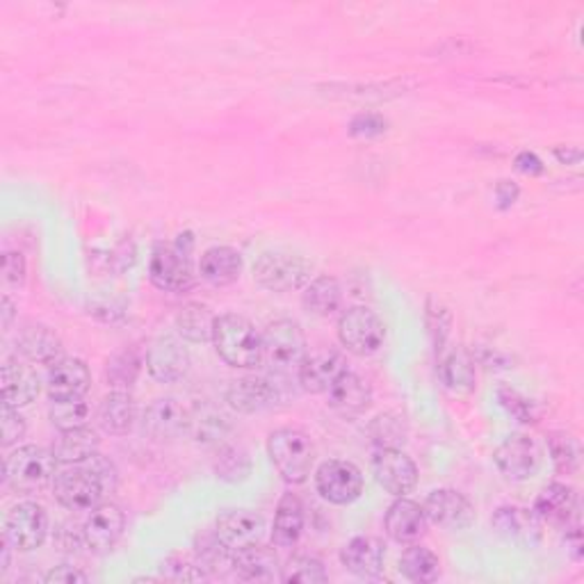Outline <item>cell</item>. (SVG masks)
Segmentation results:
<instances>
[{"mask_svg": "<svg viewBox=\"0 0 584 584\" xmlns=\"http://www.w3.org/2000/svg\"><path fill=\"white\" fill-rule=\"evenodd\" d=\"M347 372V358L335 350H320L304 358L297 370L300 386L310 395H325L341 374Z\"/></svg>", "mask_w": 584, "mask_h": 584, "instance_id": "d6986e66", "label": "cell"}, {"mask_svg": "<svg viewBox=\"0 0 584 584\" xmlns=\"http://www.w3.org/2000/svg\"><path fill=\"white\" fill-rule=\"evenodd\" d=\"M577 511V493L573 486L553 482L548 484L534 503V513L544 523L567 528Z\"/></svg>", "mask_w": 584, "mask_h": 584, "instance_id": "484cf974", "label": "cell"}, {"mask_svg": "<svg viewBox=\"0 0 584 584\" xmlns=\"http://www.w3.org/2000/svg\"><path fill=\"white\" fill-rule=\"evenodd\" d=\"M142 366H144V358L135 347H126L117 352L105 366L107 386L115 391H130L135 386V381L140 379Z\"/></svg>", "mask_w": 584, "mask_h": 584, "instance_id": "f35d334b", "label": "cell"}, {"mask_svg": "<svg viewBox=\"0 0 584 584\" xmlns=\"http://www.w3.org/2000/svg\"><path fill=\"white\" fill-rule=\"evenodd\" d=\"M325 395H327V407L345 420L364 416L372 404V389L368 381L361 374L350 372V370L341 374L339 381H335Z\"/></svg>", "mask_w": 584, "mask_h": 584, "instance_id": "44dd1931", "label": "cell"}, {"mask_svg": "<svg viewBox=\"0 0 584 584\" xmlns=\"http://www.w3.org/2000/svg\"><path fill=\"white\" fill-rule=\"evenodd\" d=\"M553 153L561 165H577L582 161V151L577 147H557Z\"/></svg>", "mask_w": 584, "mask_h": 584, "instance_id": "91938a15", "label": "cell"}, {"mask_svg": "<svg viewBox=\"0 0 584 584\" xmlns=\"http://www.w3.org/2000/svg\"><path fill=\"white\" fill-rule=\"evenodd\" d=\"M55 466L58 461L47 447L21 445L5 457L3 480L18 493H35L53 482Z\"/></svg>", "mask_w": 584, "mask_h": 584, "instance_id": "5b68a950", "label": "cell"}, {"mask_svg": "<svg viewBox=\"0 0 584 584\" xmlns=\"http://www.w3.org/2000/svg\"><path fill=\"white\" fill-rule=\"evenodd\" d=\"M215 532L231 550L254 546L265 534V516L254 509H227L217 516Z\"/></svg>", "mask_w": 584, "mask_h": 584, "instance_id": "ffe728a7", "label": "cell"}, {"mask_svg": "<svg viewBox=\"0 0 584 584\" xmlns=\"http://www.w3.org/2000/svg\"><path fill=\"white\" fill-rule=\"evenodd\" d=\"M16 350H18V354H24L33 364L51 366L53 361H58V358H62L64 347H62L60 335L51 327L30 322L18 331Z\"/></svg>", "mask_w": 584, "mask_h": 584, "instance_id": "f1b7e54d", "label": "cell"}, {"mask_svg": "<svg viewBox=\"0 0 584 584\" xmlns=\"http://www.w3.org/2000/svg\"><path fill=\"white\" fill-rule=\"evenodd\" d=\"M372 473L379 486H384L395 498H407L418 486V466L407 453L395 447H377Z\"/></svg>", "mask_w": 584, "mask_h": 584, "instance_id": "8fae6325", "label": "cell"}, {"mask_svg": "<svg viewBox=\"0 0 584 584\" xmlns=\"http://www.w3.org/2000/svg\"><path fill=\"white\" fill-rule=\"evenodd\" d=\"M399 573L416 584L436 582L441 577V559L430 548L409 544V548L399 557Z\"/></svg>", "mask_w": 584, "mask_h": 584, "instance_id": "74e56055", "label": "cell"}, {"mask_svg": "<svg viewBox=\"0 0 584 584\" xmlns=\"http://www.w3.org/2000/svg\"><path fill=\"white\" fill-rule=\"evenodd\" d=\"M89 386H92V374H89V368L80 358L62 356L49 366L47 391L51 402L85 397Z\"/></svg>", "mask_w": 584, "mask_h": 584, "instance_id": "7402d4cb", "label": "cell"}, {"mask_svg": "<svg viewBox=\"0 0 584 584\" xmlns=\"http://www.w3.org/2000/svg\"><path fill=\"white\" fill-rule=\"evenodd\" d=\"M149 279L151 283L163 290L174 292V295H183L196 285V275L192 269L190 256L178 252L174 244L155 242L151 261H149Z\"/></svg>", "mask_w": 584, "mask_h": 584, "instance_id": "ba28073f", "label": "cell"}, {"mask_svg": "<svg viewBox=\"0 0 584 584\" xmlns=\"http://www.w3.org/2000/svg\"><path fill=\"white\" fill-rule=\"evenodd\" d=\"M384 544L374 536H354L341 550V564L345 571L361 580H377L384 571Z\"/></svg>", "mask_w": 584, "mask_h": 584, "instance_id": "603a6c76", "label": "cell"}, {"mask_svg": "<svg viewBox=\"0 0 584 584\" xmlns=\"http://www.w3.org/2000/svg\"><path fill=\"white\" fill-rule=\"evenodd\" d=\"M366 486L361 468L345 459H329L316 470V488L331 505H352L361 498Z\"/></svg>", "mask_w": 584, "mask_h": 584, "instance_id": "9c48e42d", "label": "cell"}, {"mask_svg": "<svg viewBox=\"0 0 584 584\" xmlns=\"http://www.w3.org/2000/svg\"><path fill=\"white\" fill-rule=\"evenodd\" d=\"M267 455L285 484H304L316 466V443L300 427H281L267 439Z\"/></svg>", "mask_w": 584, "mask_h": 584, "instance_id": "7a4b0ae2", "label": "cell"}, {"mask_svg": "<svg viewBox=\"0 0 584 584\" xmlns=\"http://www.w3.org/2000/svg\"><path fill=\"white\" fill-rule=\"evenodd\" d=\"M190 407L176 397L153 399L142 414V427L147 436L155 441H172L181 434H188Z\"/></svg>", "mask_w": 584, "mask_h": 584, "instance_id": "e0dca14e", "label": "cell"}, {"mask_svg": "<svg viewBox=\"0 0 584 584\" xmlns=\"http://www.w3.org/2000/svg\"><path fill=\"white\" fill-rule=\"evenodd\" d=\"M144 366L158 384H176L190 372L192 358L181 341L174 339V335H161L149 345Z\"/></svg>", "mask_w": 584, "mask_h": 584, "instance_id": "9a60e30c", "label": "cell"}, {"mask_svg": "<svg viewBox=\"0 0 584 584\" xmlns=\"http://www.w3.org/2000/svg\"><path fill=\"white\" fill-rule=\"evenodd\" d=\"M339 341L354 356H372L386 341V325L368 306H352L339 318Z\"/></svg>", "mask_w": 584, "mask_h": 584, "instance_id": "52a82bcc", "label": "cell"}, {"mask_svg": "<svg viewBox=\"0 0 584 584\" xmlns=\"http://www.w3.org/2000/svg\"><path fill=\"white\" fill-rule=\"evenodd\" d=\"M49 416L60 432L78 430V427H85L89 418H92V407H89V402H85V397L60 399L51 404Z\"/></svg>", "mask_w": 584, "mask_h": 584, "instance_id": "f6af8a7d", "label": "cell"}, {"mask_svg": "<svg viewBox=\"0 0 584 584\" xmlns=\"http://www.w3.org/2000/svg\"><path fill=\"white\" fill-rule=\"evenodd\" d=\"M424 322H427V333H430L434 352L436 356H441L445 352L447 339H450V331H453V313L445 304L430 297L424 306Z\"/></svg>", "mask_w": 584, "mask_h": 584, "instance_id": "ee69618b", "label": "cell"}, {"mask_svg": "<svg viewBox=\"0 0 584 584\" xmlns=\"http://www.w3.org/2000/svg\"><path fill=\"white\" fill-rule=\"evenodd\" d=\"M424 516L445 532H464L475 523V507L455 488H436L424 498Z\"/></svg>", "mask_w": 584, "mask_h": 584, "instance_id": "7c38bea8", "label": "cell"}, {"mask_svg": "<svg viewBox=\"0 0 584 584\" xmlns=\"http://www.w3.org/2000/svg\"><path fill=\"white\" fill-rule=\"evenodd\" d=\"M513 167H516V172H521L525 176H542L546 172L542 158H538V155L532 151H521L519 155H516Z\"/></svg>", "mask_w": 584, "mask_h": 584, "instance_id": "11a10c76", "label": "cell"}, {"mask_svg": "<svg viewBox=\"0 0 584 584\" xmlns=\"http://www.w3.org/2000/svg\"><path fill=\"white\" fill-rule=\"evenodd\" d=\"M564 546H567V555L573 561H582V557H584V538H582V530H580V523L577 521L567 525Z\"/></svg>", "mask_w": 584, "mask_h": 584, "instance_id": "9f6ffc18", "label": "cell"}, {"mask_svg": "<svg viewBox=\"0 0 584 584\" xmlns=\"http://www.w3.org/2000/svg\"><path fill=\"white\" fill-rule=\"evenodd\" d=\"M427 525H430V521H427L422 505H418L409 498H397L389 507L386 519H384L386 534L393 538L395 544H404V546L420 542L427 532Z\"/></svg>", "mask_w": 584, "mask_h": 584, "instance_id": "cb8c5ba5", "label": "cell"}, {"mask_svg": "<svg viewBox=\"0 0 584 584\" xmlns=\"http://www.w3.org/2000/svg\"><path fill=\"white\" fill-rule=\"evenodd\" d=\"M110 263L117 265V272H124L126 267H130L135 263V244L132 242H122L115 254L110 256Z\"/></svg>", "mask_w": 584, "mask_h": 584, "instance_id": "680465c9", "label": "cell"}, {"mask_svg": "<svg viewBox=\"0 0 584 584\" xmlns=\"http://www.w3.org/2000/svg\"><path fill=\"white\" fill-rule=\"evenodd\" d=\"M174 325H176V333L192 345H204V343L213 341L215 318H213V313L208 310V306H204V304H196V302L186 304L181 310L176 313Z\"/></svg>", "mask_w": 584, "mask_h": 584, "instance_id": "d590c367", "label": "cell"}, {"mask_svg": "<svg viewBox=\"0 0 584 584\" xmlns=\"http://www.w3.org/2000/svg\"><path fill=\"white\" fill-rule=\"evenodd\" d=\"M439 377L447 391L468 395L475 391V358L464 347H453L439 356Z\"/></svg>", "mask_w": 584, "mask_h": 584, "instance_id": "1f68e13d", "label": "cell"}, {"mask_svg": "<svg viewBox=\"0 0 584 584\" xmlns=\"http://www.w3.org/2000/svg\"><path fill=\"white\" fill-rule=\"evenodd\" d=\"M53 542L60 550L64 553H78L85 544V530L82 525L74 523V521H66L62 523L58 530H55V536H53Z\"/></svg>", "mask_w": 584, "mask_h": 584, "instance_id": "f907efd6", "label": "cell"}, {"mask_svg": "<svg viewBox=\"0 0 584 584\" xmlns=\"http://www.w3.org/2000/svg\"><path fill=\"white\" fill-rule=\"evenodd\" d=\"M368 436L374 447H395V450H402L404 443L409 441L407 418L397 411L379 414L368 424Z\"/></svg>", "mask_w": 584, "mask_h": 584, "instance_id": "ab89813d", "label": "cell"}, {"mask_svg": "<svg viewBox=\"0 0 584 584\" xmlns=\"http://www.w3.org/2000/svg\"><path fill=\"white\" fill-rule=\"evenodd\" d=\"M215 475L221 482L240 484L252 475V457L242 445H221L215 459Z\"/></svg>", "mask_w": 584, "mask_h": 584, "instance_id": "60d3db41", "label": "cell"}, {"mask_svg": "<svg viewBox=\"0 0 584 584\" xmlns=\"http://www.w3.org/2000/svg\"><path fill=\"white\" fill-rule=\"evenodd\" d=\"M194 557L208 575H224L233 571V550L221 542L215 530L194 536Z\"/></svg>", "mask_w": 584, "mask_h": 584, "instance_id": "8d00e7d4", "label": "cell"}, {"mask_svg": "<svg viewBox=\"0 0 584 584\" xmlns=\"http://www.w3.org/2000/svg\"><path fill=\"white\" fill-rule=\"evenodd\" d=\"M87 464H89V468L94 470L97 478L101 480L105 493L117 486V468H115V464H112L107 457H103V455L97 453V455H92V457L87 459Z\"/></svg>", "mask_w": 584, "mask_h": 584, "instance_id": "f5cc1de1", "label": "cell"}, {"mask_svg": "<svg viewBox=\"0 0 584 584\" xmlns=\"http://www.w3.org/2000/svg\"><path fill=\"white\" fill-rule=\"evenodd\" d=\"M14 313H16V306H14V302L10 300V295H5V297H3V329H5V331H10V327H12Z\"/></svg>", "mask_w": 584, "mask_h": 584, "instance_id": "be15d7a7", "label": "cell"}, {"mask_svg": "<svg viewBox=\"0 0 584 584\" xmlns=\"http://www.w3.org/2000/svg\"><path fill=\"white\" fill-rule=\"evenodd\" d=\"M217 356L238 370H254L263 364V333L238 313L215 318L213 341Z\"/></svg>", "mask_w": 584, "mask_h": 584, "instance_id": "6da1fadb", "label": "cell"}, {"mask_svg": "<svg viewBox=\"0 0 584 584\" xmlns=\"http://www.w3.org/2000/svg\"><path fill=\"white\" fill-rule=\"evenodd\" d=\"M227 404L242 414V416H254L267 409H275L277 404L283 399L281 389L275 384L269 377H258V374H250L236 379L227 389Z\"/></svg>", "mask_w": 584, "mask_h": 584, "instance_id": "2e32d148", "label": "cell"}, {"mask_svg": "<svg viewBox=\"0 0 584 584\" xmlns=\"http://www.w3.org/2000/svg\"><path fill=\"white\" fill-rule=\"evenodd\" d=\"M302 304L310 316L331 318L343 304V288L339 279L329 275H320L313 279L302 292Z\"/></svg>", "mask_w": 584, "mask_h": 584, "instance_id": "e575fe53", "label": "cell"}, {"mask_svg": "<svg viewBox=\"0 0 584 584\" xmlns=\"http://www.w3.org/2000/svg\"><path fill=\"white\" fill-rule=\"evenodd\" d=\"M327 580H329V573L322 564V559L316 555L290 557L281 573V582H288V584H325Z\"/></svg>", "mask_w": 584, "mask_h": 584, "instance_id": "b9f144b4", "label": "cell"}, {"mask_svg": "<svg viewBox=\"0 0 584 584\" xmlns=\"http://www.w3.org/2000/svg\"><path fill=\"white\" fill-rule=\"evenodd\" d=\"M3 281L5 285L18 288L26 281V258L21 252H5L3 256Z\"/></svg>", "mask_w": 584, "mask_h": 584, "instance_id": "816d5d0a", "label": "cell"}, {"mask_svg": "<svg viewBox=\"0 0 584 584\" xmlns=\"http://www.w3.org/2000/svg\"><path fill=\"white\" fill-rule=\"evenodd\" d=\"M99 434L92 427L85 424L78 430L60 432V439H55L51 453L58 461V466H72V464H85L89 457L99 453Z\"/></svg>", "mask_w": 584, "mask_h": 584, "instance_id": "d6a6232c", "label": "cell"}, {"mask_svg": "<svg viewBox=\"0 0 584 584\" xmlns=\"http://www.w3.org/2000/svg\"><path fill=\"white\" fill-rule=\"evenodd\" d=\"M3 534L18 553H33L49 536V513L37 503H18L5 516Z\"/></svg>", "mask_w": 584, "mask_h": 584, "instance_id": "30bf717a", "label": "cell"}, {"mask_svg": "<svg viewBox=\"0 0 584 584\" xmlns=\"http://www.w3.org/2000/svg\"><path fill=\"white\" fill-rule=\"evenodd\" d=\"M308 356V341L300 322L279 318L263 331V361L277 374L300 370Z\"/></svg>", "mask_w": 584, "mask_h": 584, "instance_id": "277c9868", "label": "cell"}, {"mask_svg": "<svg viewBox=\"0 0 584 584\" xmlns=\"http://www.w3.org/2000/svg\"><path fill=\"white\" fill-rule=\"evenodd\" d=\"M12 550H14V546L10 544V538L3 534V538H0V575H5L10 571Z\"/></svg>", "mask_w": 584, "mask_h": 584, "instance_id": "94428289", "label": "cell"}, {"mask_svg": "<svg viewBox=\"0 0 584 584\" xmlns=\"http://www.w3.org/2000/svg\"><path fill=\"white\" fill-rule=\"evenodd\" d=\"M174 246H176L178 252H183L186 256H190L192 250H194V233H192V231L181 233V236H178V240L174 242Z\"/></svg>", "mask_w": 584, "mask_h": 584, "instance_id": "6125c7cd", "label": "cell"}, {"mask_svg": "<svg viewBox=\"0 0 584 584\" xmlns=\"http://www.w3.org/2000/svg\"><path fill=\"white\" fill-rule=\"evenodd\" d=\"M242 254L233 246H211L199 261V275L215 288H227L242 275Z\"/></svg>", "mask_w": 584, "mask_h": 584, "instance_id": "4dcf8cb0", "label": "cell"}, {"mask_svg": "<svg viewBox=\"0 0 584 584\" xmlns=\"http://www.w3.org/2000/svg\"><path fill=\"white\" fill-rule=\"evenodd\" d=\"M0 424H3V445L5 447L18 443L21 439L26 436V430H28V424H26L24 416L18 414V409L10 407V404H3V414H0Z\"/></svg>", "mask_w": 584, "mask_h": 584, "instance_id": "681fc988", "label": "cell"}, {"mask_svg": "<svg viewBox=\"0 0 584 584\" xmlns=\"http://www.w3.org/2000/svg\"><path fill=\"white\" fill-rule=\"evenodd\" d=\"M519 196H521V190L513 181H505V178H503V181H498L496 201H498L500 211H509L516 204V201H519Z\"/></svg>", "mask_w": 584, "mask_h": 584, "instance_id": "6f0895ef", "label": "cell"}, {"mask_svg": "<svg viewBox=\"0 0 584 584\" xmlns=\"http://www.w3.org/2000/svg\"><path fill=\"white\" fill-rule=\"evenodd\" d=\"M493 461L509 482H528L542 468V450H538L534 439L525 434H511L498 445Z\"/></svg>", "mask_w": 584, "mask_h": 584, "instance_id": "4fadbf2b", "label": "cell"}, {"mask_svg": "<svg viewBox=\"0 0 584 584\" xmlns=\"http://www.w3.org/2000/svg\"><path fill=\"white\" fill-rule=\"evenodd\" d=\"M389 130L386 117H381L379 112H361L350 122V135L354 140H372L384 135Z\"/></svg>", "mask_w": 584, "mask_h": 584, "instance_id": "c3c4849f", "label": "cell"}, {"mask_svg": "<svg viewBox=\"0 0 584 584\" xmlns=\"http://www.w3.org/2000/svg\"><path fill=\"white\" fill-rule=\"evenodd\" d=\"M491 525L507 544L530 550L542 544L546 523L538 519L534 509L505 505V507H498L496 513H493Z\"/></svg>", "mask_w": 584, "mask_h": 584, "instance_id": "5bb4252c", "label": "cell"}, {"mask_svg": "<svg viewBox=\"0 0 584 584\" xmlns=\"http://www.w3.org/2000/svg\"><path fill=\"white\" fill-rule=\"evenodd\" d=\"M99 427L110 436H126L138 422V404L128 391H112L99 404Z\"/></svg>", "mask_w": 584, "mask_h": 584, "instance_id": "4316f807", "label": "cell"}, {"mask_svg": "<svg viewBox=\"0 0 584 584\" xmlns=\"http://www.w3.org/2000/svg\"><path fill=\"white\" fill-rule=\"evenodd\" d=\"M39 374L30 366L21 361H8L3 366V384H0L3 404H10L14 409H24L39 397Z\"/></svg>", "mask_w": 584, "mask_h": 584, "instance_id": "f546056e", "label": "cell"}, {"mask_svg": "<svg viewBox=\"0 0 584 584\" xmlns=\"http://www.w3.org/2000/svg\"><path fill=\"white\" fill-rule=\"evenodd\" d=\"M498 395V402H500V407L513 418V420H519L521 424H536L538 418H542V414H538V407L528 399L523 393H519L516 389L511 386H500L496 391Z\"/></svg>", "mask_w": 584, "mask_h": 584, "instance_id": "7dc6e473", "label": "cell"}, {"mask_svg": "<svg viewBox=\"0 0 584 584\" xmlns=\"http://www.w3.org/2000/svg\"><path fill=\"white\" fill-rule=\"evenodd\" d=\"M158 571H161V580H169V582H201L211 577L208 571L199 564L196 557L181 555V553L165 557L161 561Z\"/></svg>", "mask_w": 584, "mask_h": 584, "instance_id": "bcb514c9", "label": "cell"}, {"mask_svg": "<svg viewBox=\"0 0 584 584\" xmlns=\"http://www.w3.org/2000/svg\"><path fill=\"white\" fill-rule=\"evenodd\" d=\"M53 493L55 500L69 511H92L101 505L103 484L89 464H72L60 466L53 475Z\"/></svg>", "mask_w": 584, "mask_h": 584, "instance_id": "8992f818", "label": "cell"}, {"mask_svg": "<svg viewBox=\"0 0 584 584\" xmlns=\"http://www.w3.org/2000/svg\"><path fill=\"white\" fill-rule=\"evenodd\" d=\"M233 430L231 416L213 402H196L190 407L188 434L199 445H219Z\"/></svg>", "mask_w": 584, "mask_h": 584, "instance_id": "d4e9b609", "label": "cell"}, {"mask_svg": "<svg viewBox=\"0 0 584 584\" xmlns=\"http://www.w3.org/2000/svg\"><path fill=\"white\" fill-rule=\"evenodd\" d=\"M254 281L269 292L304 290L316 272V265L295 252H263L254 263Z\"/></svg>", "mask_w": 584, "mask_h": 584, "instance_id": "3957f363", "label": "cell"}, {"mask_svg": "<svg viewBox=\"0 0 584 584\" xmlns=\"http://www.w3.org/2000/svg\"><path fill=\"white\" fill-rule=\"evenodd\" d=\"M548 453L559 475H575L580 468V443L567 432H553L548 436Z\"/></svg>", "mask_w": 584, "mask_h": 584, "instance_id": "7bdbcfd3", "label": "cell"}, {"mask_svg": "<svg viewBox=\"0 0 584 584\" xmlns=\"http://www.w3.org/2000/svg\"><path fill=\"white\" fill-rule=\"evenodd\" d=\"M233 573L244 582L281 580L279 557L272 548L261 546V544L233 550Z\"/></svg>", "mask_w": 584, "mask_h": 584, "instance_id": "83f0119b", "label": "cell"}, {"mask_svg": "<svg viewBox=\"0 0 584 584\" xmlns=\"http://www.w3.org/2000/svg\"><path fill=\"white\" fill-rule=\"evenodd\" d=\"M85 530V544L92 553H107L115 548L126 530V513L122 507L103 503L89 511L87 521L82 523Z\"/></svg>", "mask_w": 584, "mask_h": 584, "instance_id": "ac0fdd59", "label": "cell"}, {"mask_svg": "<svg viewBox=\"0 0 584 584\" xmlns=\"http://www.w3.org/2000/svg\"><path fill=\"white\" fill-rule=\"evenodd\" d=\"M43 582H49V584H85L87 575L78 567L60 564L43 575Z\"/></svg>", "mask_w": 584, "mask_h": 584, "instance_id": "db71d44e", "label": "cell"}, {"mask_svg": "<svg viewBox=\"0 0 584 584\" xmlns=\"http://www.w3.org/2000/svg\"><path fill=\"white\" fill-rule=\"evenodd\" d=\"M304 532V507L295 493H285L279 500L275 523H272V546L295 548Z\"/></svg>", "mask_w": 584, "mask_h": 584, "instance_id": "836d02e7", "label": "cell"}]
</instances>
